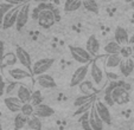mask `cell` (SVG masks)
<instances>
[{"label":"cell","instance_id":"obj_27","mask_svg":"<svg viewBox=\"0 0 134 130\" xmlns=\"http://www.w3.org/2000/svg\"><path fill=\"white\" fill-rule=\"evenodd\" d=\"M82 6H83L88 12L95 13V14L99 13V4H97L96 1H94V0H83V1H82Z\"/></svg>","mask_w":134,"mask_h":130},{"label":"cell","instance_id":"obj_37","mask_svg":"<svg viewBox=\"0 0 134 130\" xmlns=\"http://www.w3.org/2000/svg\"><path fill=\"white\" fill-rule=\"evenodd\" d=\"M104 104L107 105V107H110V105H114L115 103H114L113 98H111V96H104V99H103Z\"/></svg>","mask_w":134,"mask_h":130},{"label":"cell","instance_id":"obj_7","mask_svg":"<svg viewBox=\"0 0 134 130\" xmlns=\"http://www.w3.org/2000/svg\"><path fill=\"white\" fill-rule=\"evenodd\" d=\"M38 25L43 28H50L55 25L56 19L55 15H53V12L50 10H45L43 12H41L39 17H38Z\"/></svg>","mask_w":134,"mask_h":130},{"label":"cell","instance_id":"obj_6","mask_svg":"<svg viewBox=\"0 0 134 130\" xmlns=\"http://www.w3.org/2000/svg\"><path fill=\"white\" fill-rule=\"evenodd\" d=\"M23 4H19L18 6H15L14 8H12V10L5 15L4 21H3V24H1L4 30H8V28H11L12 26H14L15 24H17V18H18V14H19V11H20Z\"/></svg>","mask_w":134,"mask_h":130},{"label":"cell","instance_id":"obj_23","mask_svg":"<svg viewBox=\"0 0 134 130\" xmlns=\"http://www.w3.org/2000/svg\"><path fill=\"white\" fill-rule=\"evenodd\" d=\"M121 45H119L115 40H111L107 44L106 46L103 48V51L104 53H107L108 56L110 55H120V51H121Z\"/></svg>","mask_w":134,"mask_h":130},{"label":"cell","instance_id":"obj_1","mask_svg":"<svg viewBox=\"0 0 134 130\" xmlns=\"http://www.w3.org/2000/svg\"><path fill=\"white\" fill-rule=\"evenodd\" d=\"M89 73H90L91 79H93V83L95 84V86L101 89L103 86L104 82H106V72H104L99 59H95L90 63Z\"/></svg>","mask_w":134,"mask_h":130},{"label":"cell","instance_id":"obj_43","mask_svg":"<svg viewBox=\"0 0 134 130\" xmlns=\"http://www.w3.org/2000/svg\"><path fill=\"white\" fill-rule=\"evenodd\" d=\"M132 6H133V7H134V3H132Z\"/></svg>","mask_w":134,"mask_h":130},{"label":"cell","instance_id":"obj_19","mask_svg":"<svg viewBox=\"0 0 134 130\" xmlns=\"http://www.w3.org/2000/svg\"><path fill=\"white\" fill-rule=\"evenodd\" d=\"M17 97L20 99L23 104L31 102V97H32V92L29 88H26L25 85H19L17 89Z\"/></svg>","mask_w":134,"mask_h":130},{"label":"cell","instance_id":"obj_3","mask_svg":"<svg viewBox=\"0 0 134 130\" xmlns=\"http://www.w3.org/2000/svg\"><path fill=\"white\" fill-rule=\"evenodd\" d=\"M53 63H55V59H52V58H42V59H38L32 65V75H35L36 77L45 75V72L52 66Z\"/></svg>","mask_w":134,"mask_h":130},{"label":"cell","instance_id":"obj_40","mask_svg":"<svg viewBox=\"0 0 134 130\" xmlns=\"http://www.w3.org/2000/svg\"><path fill=\"white\" fill-rule=\"evenodd\" d=\"M128 45L131 46L132 49H134V33L129 37V42H128Z\"/></svg>","mask_w":134,"mask_h":130},{"label":"cell","instance_id":"obj_35","mask_svg":"<svg viewBox=\"0 0 134 130\" xmlns=\"http://www.w3.org/2000/svg\"><path fill=\"white\" fill-rule=\"evenodd\" d=\"M93 104H94V103H90V104H87V105H84V107L79 108V109H77V110L75 111V114H74V116L84 115V114L89 113V111H90V109H91V107H93Z\"/></svg>","mask_w":134,"mask_h":130},{"label":"cell","instance_id":"obj_32","mask_svg":"<svg viewBox=\"0 0 134 130\" xmlns=\"http://www.w3.org/2000/svg\"><path fill=\"white\" fill-rule=\"evenodd\" d=\"M80 122H81V127L83 130H93L90 123H89V113L82 115V117L80 118Z\"/></svg>","mask_w":134,"mask_h":130},{"label":"cell","instance_id":"obj_22","mask_svg":"<svg viewBox=\"0 0 134 130\" xmlns=\"http://www.w3.org/2000/svg\"><path fill=\"white\" fill-rule=\"evenodd\" d=\"M18 5H19V3H7V1L0 3V24H3L5 15Z\"/></svg>","mask_w":134,"mask_h":130},{"label":"cell","instance_id":"obj_42","mask_svg":"<svg viewBox=\"0 0 134 130\" xmlns=\"http://www.w3.org/2000/svg\"><path fill=\"white\" fill-rule=\"evenodd\" d=\"M132 57H133V59H134V49H133V56H132Z\"/></svg>","mask_w":134,"mask_h":130},{"label":"cell","instance_id":"obj_24","mask_svg":"<svg viewBox=\"0 0 134 130\" xmlns=\"http://www.w3.org/2000/svg\"><path fill=\"white\" fill-rule=\"evenodd\" d=\"M82 7L81 0H66L64 4V11L65 12H75Z\"/></svg>","mask_w":134,"mask_h":130},{"label":"cell","instance_id":"obj_2","mask_svg":"<svg viewBox=\"0 0 134 130\" xmlns=\"http://www.w3.org/2000/svg\"><path fill=\"white\" fill-rule=\"evenodd\" d=\"M69 50H70L71 57H72L77 63H80V64H82V65L90 64L93 56H91L90 53L86 50V49L80 48V46L70 45V46H69Z\"/></svg>","mask_w":134,"mask_h":130},{"label":"cell","instance_id":"obj_21","mask_svg":"<svg viewBox=\"0 0 134 130\" xmlns=\"http://www.w3.org/2000/svg\"><path fill=\"white\" fill-rule=\"evenodd\" d=\"M121 62H122V57L120 55H110V56H107L104 65H106L107 69H115V68H119Z\"/></svg>","mask_w":134,"mask_h":130},{"label":"cell","instance_id":"obj_4","mask_svg":"<svg viewBox=\"0 0 134 130\" xmlns=\"http://www.w3.org/2000/svg\"><path fill=\"white\" fill-rule=\"evenodd\" d=\"M89 69H90V64L87 65H82V66H79L74 71L72 76H71L70 79V86H76V85H80L86 80L87 76L89 73Z\"/></svg>","mask_w":134,"mask_h":130},{"label":"cell","instance_id":"obj_17","mask_svg":"<svg viewBox=\"0 0 134 130\" xmlns=\"http://www.w3.org/2000/svg\"><path fill=\"white\" fill-rule=\"evenodd\" d=\"M8 76L14 80H24L26 78H29L31 76V73L29 71L24 70L20 68H13L8 70Z\"/></svg>","mask_w":134,"mask_h":130},{"label":"cell","instance_id":"obj_9","mask_svg":"<svg viewBox=\"0 0 134 130\" xmlns=\"http://www.w3.org/2000/svg\"><path fill=\"white\" fill-rule=\"evenodd\" d=\"M95 108H96V111H97V114H99L100 118L102 120V122L107 125L111 124L110 111H109V108L104 104L103 101H97V102H95Z\"/></svg>","mask_w":134,"mask_h":130},{"label":"cell","instance_id":"obj_39","mask_svg":"<svg viewBox=\"0 0 134 130\" xmlns=\"http://www.w3.org/2000/svg\"><path fill=\"white\" fill-rule=\"evenodd\" d=\"M5 88H6L5 83L1 82V83H0V97H1V96L4 95V91H5Z\"/></svg>","mask_w":134,"mask_h":130},{"label":"cell","instance_id":"obj_16","mask_svg":"<svg viewBox=\"0 0 134 130\" xmlns=\"http://www.w3.org/2000/svg\"><path fill=\"white\" fill-rule=\"evenodd\" d=\"M36 82L38 83V85L39 86H42V88L44 89H53L57 86V84H56V80L53 79L52 76L50 75H42V76H38L37 78H36Z\"/></svg>","mask_w":134,"mask_h":130},{"label":"cell","instance_id":"obj_8","mask_svg":"<svg viewBox=\"0 0 134 130\" xmlns=\"http://www.w3.org/2000/svg\"><path fill=\"white\" fill-rule=\"evenodd\" d=\"M29 17H30V3H24L17 18V24H15L17 30H21L27 24Z\"/></svg>","mask_w":134,"mask_h":130},{"label":"cell","instance_id":"obj_11","mask_svg":"<svg viewBox=\"0 0 134 130\" xmlns=\"http://www.w3.org/2000/svg\"><path fill=\"white\" fill-rule=\"evenodd\" d=\"M89 123H90L93 130H103L104 123L102 122V120L100 118L99 114H97L96 108H95V103L93 104L90 111H89Z\"/></svg>","mask_w":134,"mask_h":130},{"label":"cell","instance_id":"obj_18","mask_svg":"<svg viewBox=\"0 0 134 130\" xmlns=\"http://www.w3.org/2000/svg\"><path fill=\"white\" fill-rule=\"evenodd\" d=\"M119 69H120V72H121V75L124 76V77H128L134 70V59L133 58L122 59Z\"/></svg>","mask_w":134,"mask_h":130},{"label":"cell","instance_id":"obj_25","mask_svg":"<svg viewBox=\"0 0 134 130\" xmlns=\"http://www.w3.org/2000/svg\"><path fill=\"white\" fill-rule=\"evenodd\" d=\"M80 90H81V92L83 95H93V93H95L96 89H95V86H94V84L91 82L84 80L82 84H80Z\"/></svg>","mask_w":134,"mask_h":130},{"label":"cell","instance_id":"obj_38","mask_svg":"<svg viewBox=\"0 0 134 130\" xmlns=\"http://www.w3.org/2000/svg\"><path fill=\"white\" fill-rule=\"evenodd\" d=\"M52 12H53V15H55V19H56V21H59V20H61V15H59V11L57 10V8H53V10H52Z\"/></svg>","mask_w":134,"mask_h":130},{"label":"cell","instance_id":"obj_14","mask_svg":"<svg viewBox=\"0 0 134 130\" xmlns=\"http://www.w3.org/2000/svg\"><path fill=\"white\" fill-rule=\"evenodd\" d=\"M100 42L99 39L96 38V36L95 34H91L90 37L88 38V40H87L86 43V50L88 51L89 53H90L91 56H97L100 52Z\"/></svg>","mask_w":134,"mask_h":130},{"label":"cell","instance_id":"obj_31","mask_svg":"<svg viewBox=\"0 0 134 130\" xmlns=\"http://www.w3.org/2000/svg\"><path fill=\"white\" fill-rule=\"evenodd\" d=\"M121 85H125L124 83H120V82H111L109 83L108 85L106 86L104 89V96H111V92H113L118 86H121Z\"/></svg>","mask_w":134,"mask_h":130},{"label":"cell","instance_id":"obj_41","mask_svg":"<svg viewBox=\"0 0 134 130\" xmlns=\"http://www.w3.org/2000/svg\"><path fill=\"white\" fill-rule=\"evenodd\" d=\"M0 130H3V125L0 124Z\"/></svg>","mask_w":134,"mask_h":130},{"label":"cell","instance_id":"obj_13","mask_svg":"<svg viewBox=\"0 0 134 130\" xmlns=\"http://www.w3.org/2000/svg\"><path fill=\"white\" fill-rule=\"evenodd\" d=\"M53 114H55V110L45 103H42V104L35 107V116H37L38 118H48L51 117Z\"/></svg>","mask_w":134,"mask_h":130},{"label":"cell","instance_id":"obj_12","mask_svg":"<svg viewBox=\"0 0 134 130\" xmlns=\"http://www.w3.org/2000/svg\"><path fill=\"white\" fill-rule=\"evenodd\" d=\"M114 40L121 46L128 45V42H129L128 32H127L124 27L118 26V27L115 28V31H114Z\"/></svg>","mask_w":134,"mask_h":130},{"label":"cell","instance_id":"obj_34","mask_svg":"<svg viewBox=\"0 0 134 130\" xmlns=\"http://www.w3.org/2000/svg\"><path fill=\"white\" fill-rule=\"evenodd\" d=\"M42 93L41 91H35V92H32V97H31V104L33 105V107H37V105L42 104Z\"/></svg>","mask_w":134,"mask_h":130},{"label":"cell","instance_id":"obj_26","mask_svg":"<svg viewBox=\"0 0 134 130\" xmlns=\"http://www.w3.org/2000/svg\"><path fill=\"white\" fill-rule=\"evenodd\" d=\"M27 120L29 118L26 117V116H24L21 113L17 114L14 117V129L15 130L23 129L25 125H27Z\"/></svg>","mask_w":134,"mask_h":130},{"label":"cell","instance_id":"obj_29","mask_svg":"<svg viewBox=\"0 0 134 130\" xmlns=\"http://www.w3.org/2000/svg\"><path fill=\"white\" fill-rule=\"evenodd\" d=\"M27 127L29 129H32V130H42V122H41V118H38L37 116H31L30 118L27 120Z\"/></svg>","mask_w":134,"mask_h":130},{"label":"cell","instance_id":"obj_33","mask_svg":"<svg viewBox=\"0 0 134 130\" xmlns=\"http://www.w3.org/2000/svg\"><path fill=\"white\" fill-rule=\"evenodd\" d=\"M120 56L122 57V59H128V58H132V56H133V49H132L129 45L122 46L121 51H120Z\"/></svg>","mask_w":134,"mask_h":130},{"label":"cell","instance_id":"obj_5","mask_svg":"<svg viewBox=\"0 0 134 130\" xmlns=\"http://www.w3.org/2000/svg\"><path fill=\"white\" fill-rule=\"evenodd\" d=\"M111 98H113L114 103L118 105H125L129 102L131 97H129V92L125 85H121V86H118L115 90L111 92Z\"/></svg>","mask_w":134,"mask_h":130},{"label":"cell","instance_id":"obj_30","mask_svg":"<svg viewBox=\"0 0 134 130\" xmlns=\"http://www.w3.org/2000/svg\"><path fill=\"white\" fill-rule=\"evenodd\" d=\"M20 113L23 114L24 116H26L27 118H30L31 116L35 115V107H33L31 103H25V104H23V107H21Z\"/></svg>","mask_w":134,"mask_h":130},{"label":"cell","instance_id":"obj_28","mask_svg":"<svg viewBox=\"0 0 134 130\" xmlns=\"http://www.w3.org/2000/svg\"><path fill=\"white\" fill-rule=\"evenodd\" d=\"M17 62H18V58H17V56H15V53L8 52V53H6L5 57H4L3 62H1V65H3V66H13Z\"/></svg>","mask_w":134,"mask_h":130},{"label":"cell","instance_id":"obj_15","mask_svg":"<svg viewBox=\"0 0 134 130\" xmlns=\"http://www.w3.org/2000/svg\"><path fill=\"white\" fill-rule=\"evenodd\" d=\"M4 103H5L6 108H7L11 113H20L21 107H23V103L20 102V99L18 97H14V96L6 97L4 99Z\"/></svg>","mask_w":134,"mask_h":130},{"label":"cell","instance_id":"obj_20","mask_svg":"<svg viewBox=\"0 0 134 130\" xmlns=\"http://www.w3.org/2000/svg\"><path fill=\"white\" fill-rule=\"evenodd\" d=\"M94 102H95V93H93V95H81L74 101V105L79 109V108L84 107V105L90 104V103Z\"/></svg>","mask_w":134,"mask_h":130},{"label":"cell","instance_id":"obj_36","mask_svg":"<svg viewBox=\"0 0 134 130\" xmlns=\"http://www.w3.org/2000/svg\"><path fill=\"white\" fill-rule=\"evenodd\" d=\"M4 57H5V44L3 40H0V64L3 62Z\"/></svg>","mask_w":134,"mask_h":130},{"label":"cell","instance_id":"obj_10","mask_svg":"<svg viewBox=\"0 0 134 130\" xmlns=\"http://www.w3.org/2000/svg\"><path fill=\"white\" fill-rule=\"evenodd\" d=\"M15 56H17L18 60H19V63H20L23 66H25L26 69H31V71H32V62H31V57L30 55H29V52L25 50V49L20 48V46H17L15 48Z\"/></svg>","mask_w":134,"mask_h":130}]
</instances>
